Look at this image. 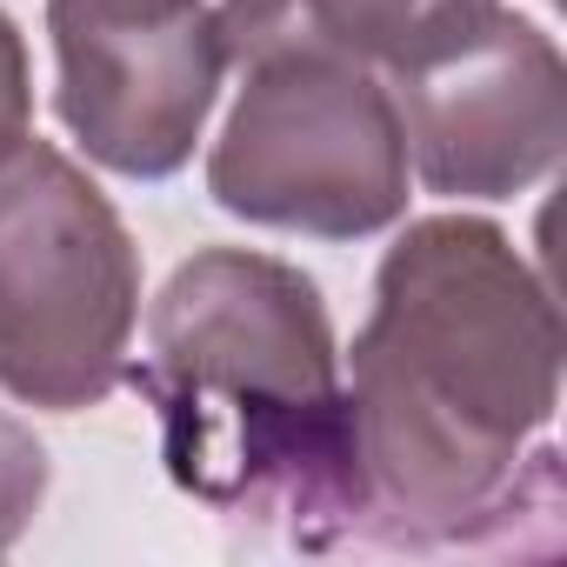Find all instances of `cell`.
I'll use <instances>...</instances> for the list:
<instances>
[{
  "mask_svg": "<svg viewBox=\"0 0 567 567\" xmlns=\"http://www.w3.org/2000/svg\"><path fill=\"white\" fill-rule=\"evenodd\" d=\"M207 194L254 227L315 240L381 234L408 207V141L388 81L321 54L247 61L207 154Z\"/></svg>",
  "mask_w": 567,
  "mask_h": 567,
  "instance_id": "277c9868",
  "label": "cell"
},
{
  "mask_svg": "<svg viewBox=\"0 0 567 567\" xmlns=\"http://www.w3.org/2000/svg\"><path fill=\"white\" fill-rule=\"evenodd\" d=\"M61 87L54 107L68 134L114 174L127 181H167L187 167L220 74V21L200 0L194 14L154 21V28H48Z\"/></svg>",
  "mask_w": 567,
  "mask_h": 567,
  "instance_id": "8992f818",
  "label": "cell"
},
{
  "mask_svg": "<svg viewBox=\"0 0 567 567\" xmlns=\"http://www.w3.org/2000/svg\"><path fill=\"white\" fill-rule=\"evenodd\" d=\"M474 8H487V0H220L214 21L227 68L274 54H321L388 81Z\"/></svg>",
  "mask_w": 567,
  "mask_h": 567,
  "instance_id": "52a82bcc",
  "label": "cell"
},
{
  "mask_svg": "<svg viewBox=\"0 0 567 567\" xmlns=\"http://www.w3.org/2000/svg\"><path fill=\"white\" fill-rule=\"evenodd\" d=\"M560 315L494 220H414L354 341L361 540L388 554H560Z\"/></svg>",
  "mask_w": 567,
  "mask_h": 567,
  "instance_id": "6da1fadb",
  "label": "cell"
},
{
  "mask_svg": "<svg viewBox=\"0 0 567 567\" xmlns=\"http://www.w3.org/2000/svg\"><path fill=\"white\" fill-rule=\"evenodd\" d=\"M141 254L107 194L48 141L0 154V388L48 414L101 408L127 374Z\"/></svg>",
  "mask_w": 567,
  "mask_h": 567,
  "instance_id": "3957f363",
  "label": "cell"
},
{
  "mask_svg": "<svg viewBox=\"0 0 567 567\" xmlns=\"http://www.w3.org/2000/svg\"><path fill=\"white\" fill-rule=\"evenodd\" d=\"M161 421L181 494L280 534L288 547H354L368 487L354 408L321 288L247 247H200L147 315V361L127 368Z\"/></svg>",
  "mask_w": 567,
  "mask_h": 567,
  "instance_id": "7a4b0ae2",
  "label": "cell"
},
{
  "mask_svg": "<svg viewBox=\"0 0 567 567\" xmlns=\"http://www.w3.org/2000/svg\"><path fill=\"white\" fill-rule=\"evenodd\" d=\"M194 8L200 0H48V28H154Z\"/></svg>",
  "mask_w": 567,
  "mask_h": 567,
  "instance_id": "9c48e42d",
  "label": "cell"
},
{
  "mask_svg": "<svg viewBox=\"0 0 567 567\" xmlns=\"http://www.w3.org/2000/svg\"><path fill=\"white\" fill-rule=\"evenodd\" d=\"M414 174L454 200H507L554 174L567 141V68L534 21L474 8L427 54L388 74Z\"/></svg>",
  "mask_w": 567,
  "mask_h": 567,
  "instance_id": "5b68a950",
  "label": "cell"
},
{
  "mask_svg": "<svg viewBox=\"0 0 567 567\" xmlns=\"http://www.w3.org/2000/svg\"><path fill=\"white\" fill-rule=\"evenodd\" d=\"M41 494H48V447L14 414H0V554L28 534V520L41 514Z\"/></svg>",
  "mask_w": 567,
  "mask_h": 567,
  "instance_id": "ba28073f",
  "label": "cell"
},
{
  "mask_svg": "<svg viewBox=\"0 0 567 567\" xmlns=\"http://www.w3.org/2000/svg\"><path fill=\"white\" fill-rule=\"evenodd\" d=\"M28 114H34V87H28V48L14 34V21L0 14V154L14 141H28Z\"/></svg>",
  "mask_w": 567,
  "mask_h": 567,
  "instance_id": "30bf717a",
  "label": "cell"
}]
</instances>
